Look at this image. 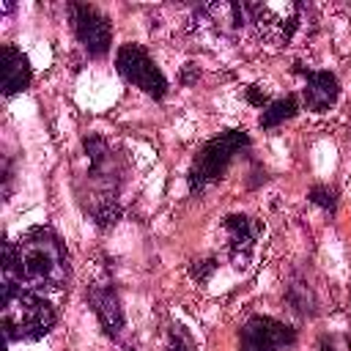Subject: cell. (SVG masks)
Segmentation results:
<instances>
[{"label": "cell", "instance_id": "obj_15", "mask_svg": "<svg viewBox=\"0 0 351 351\" xmlns=\"http://www.w3.org/2000/svg\"><path fill=\"white\" fill-rule=\"evenodd\" d=\"M167 351H195V343L184 332L181 324H173L170 326V332H167Z\"/></svg>", "mask_w": 351, "mask_h": 351}, {"label": "cell", "instance_id": "obj_12", "mask_svg": "<svg viewBox=\"0 0 351 351\" xmlns=\"http://www.w3.org/2000/svg\"><path fill=\"white\" fill-rule=\"evenodd\" d=\"M222 230L228 236V250L236 261H247V255L252 252L258 236H261V222H255L247 214H228L222 219Z\"/></svg>", "mask_w": 351, "mask_h": 351}, {"label": "cell", "instance_id": "obj_2", "mask_svg": "<svg viewBox=\"0 0 351 351\" xmlns=\"http://www.w3.org/2000/svg\"><path fill=\"white\" fill-rule=\"evenodd\" d=\"M82 151L88 156V189L80 192V200L90 219L99 228H112L121 217V203H118V159L110 148V143L99 134H90L82 140Z\"/></svg>", "mask_w": 351, "mask_h": 351}, {"label": "cell", "instance_id": "obj_11", "mask_svg": "<svg viewBox=\"0 0 351 351\" xmlns=\"http://www.w3.org/2000/svg\"><path fill=\"white\" fill-rule=\"evenodd\" d=\"M0 58H3V93L16 96V93L27 90L33 82V66H30L27 55L22 49H16L14 44H3Z\"/></svg>", "mask_w": 351, "mask_h": 351}, {"label": "cell", "instance_id": "obj_17", "mask_svg": "<svg viewBox=\"0 0 351 351\" xmlns=\"http://www.w3.org/2000/svg\"><path fill=\"white\" fill-rule=\"evenodd\" d=\"M321 348L324 351H351V343L343 335H332V337H321Z\"/></svg>", "mask_w": 351, "mask_h": 351}, {"label": "cell", "instance_id": "obj_14", "mask_svg": "<svg viewBox=\"0 0 351 351\" xmlns=\"http://www.w3.org/2000/svg\"><path fill=\"white\" fill-rule=\"evenodd\" d=\"M307 197H310V203L321 206V208L329 211V214L337 211V192H335L332 186H326V184H315V186L307 192Z\"/></svg>", "mask_w": 351, "mask_h": 351}, {"label": "cell", "instance_id": "obj_18", "mask_svg": "<svg viewBox=\"0 0 351 351\" xmlns=\"http://www.w3.org/2000/svg\"><path fill=\"white\" fill-rule=\"evenodd\" d=\"M247 101H250V104H255V107H261V110H263V107H269V96H266V93H261V88H258V85H250V88H247Z\"/></svg>", "mask_w": 351, "mask_h": 351}, {"label": "cell", "instance_id": "obj_1", "mask_svg": "<svg viewBox=\"0 0 351 351\" xmlns=\"http://www.w3.org/2000/svg\"><path fill=\"white\" fill-rule=\"evenodd\" d=\"M3 280L27 291H63L71 280V258L63 239L44 225L3 244Z\"/></svg>", "mask_w": 351, "mask_h": 351}, {"label": "cell", "instance_id": "obj_6", "mask_svg": "<svg viewBox=\"0 0 351 351\" xmlns=\"http://www.w3.org/2000/svg\"><path fill=\"white\" fill-rule=\"evenodd\" d=\"M115 71L121 74V80L140 88L145 96H151L156 101L165 99L170 90L167 77L162 74V69L154 63V58L148 55V49L143 44H123L115 52Z\"/></svg>", "mask_w": 351, "mask_h": 351}, {"label": "cell", "instance_id": "obj_13", "mask_svg": "<svg viewBox=\"0 0 351 351\" xmlns=\"http://www.w3.org/2000/svg\"><path fill=\"white\" fill-rule=\"evenodd\" d=\"M296 112H299V99H296L293 93H288V96H282V99L269 101V107H263L258 123H261V129H277V126H282L285 121H291Z\"/></svg>", "mask_w": 351, "mask_h": 351}, {"label": "cell", "instance_id": "obj_16", "mask_svg": "<svg viewBox=\"0 0 351 351\" xmlns=\"http://www.w3.org/2000/svg\"><path fill=\"white\" fill-rule=\"evenodd\" d=\"M217 269V263H214V258H206V261H195V266H192V277L197 280V282H206L208 277H211V271Z\"/></svg>", "mask_w": 351, "mask_h": 351}, {"label": "cell", "instance_id": "obj_10", "mask_svg": "<svg viewBox=\"0 0 351 351\" xmlns=\"http://www.w3.org/2000/svg\"><path fill=\"white\" fill-rule=\"evenodd\" d=\"M296 71L304 77V88H302L304 107L310 112H326L340 96L337 77L332 71H324V69H302V66H296Z\"/></svg>", "mask_w": 351, "mask_h": 351}, {"label": "cell", "instance_id": "obj_9", "mask_svg": "<svg viewBox=\"0 0 351 351\" xmlns=\"http://www.w3.org/2000/svg\"><path fill=\"white\" fill-rule=\"evenodd\" d=\"M85 299H88L101 332L107 337L118 340L123 335V329H126V315H123V307H121V299H118L115 288L107 285V282H96V285H90L85 291Z\"/></svg>", "mask_w": 351, "mask_h": 351}, {"label": "cell", "instance_id": "obj_7", "mask_svg": "<svg viewBox=\"0 0 351 351\" xmlns=\"http://www.w3.org/2000/svg\"><path fill=\"white\" fill-rule=\"evenodd\" d=\"M69 19L77 41L90 58H104L112 44V25L110 19L88 3H69Z\"/></svg>", "mask_w": 351, "mask_h": 351}, {"label": "cell", "instance_id": "obj_5", "mask_svg": "<svg viewBox=\"0 0 351 351\" xmlns=\"http://www.w3.org/2000/svg\"><path fill=\"white\" fill-rule=\"evenodd\" d=\"M244 27L255 30L258 38L269 44H288L299 27V3H239Z\"/></svg>", "mask_w": 351, "mask_h": 351}, {"label": "cell", "instance_id": "obj_3", "mask_svg": "<svg viewBox=\"0 0 351 351\" xmlns=\"http://www.w3.org/2000/svg\"><path fill=\"white\" fill-rule=\"evenodd\" d=\"M58 321L55 307L36 291L3 280L0 288V324L5 343H33L52 332Z\"/></svg>", "mask_w": 351, "mask_h": 351}, {"label": "cell", "instance_id": "obj_4", "mask_svg": "<svg viewBox=\"0 0 351 351\" xmlns=\"http://www.w3.org/2000/svg\"><path fill=\"white\" fill-rule=\"evenodd\" d=\"M250 134L244 129H228L211 140H206L192 165H189V173H186V181H189V192L192 195H200L206 186H211L214 181H219L225 176V170L230 167V162L250 148Z\"/></svg>", "mask_w": 351, "mask_h": 351}, {"label": "cell", "instance_id": "obj_8", "mask_svg": "<svg viewBox=\"0 0 351 351\" xmlns=\"http://www.w3.org/2000/svg\"><path fill=\"white\" fill-rule=\"evenodd\" d=\"M293 343L296 329L271 315H250L239 329V351H288Z\"/></svg>", "mask_w": 351, "mask_h": 351}]
</instances>
